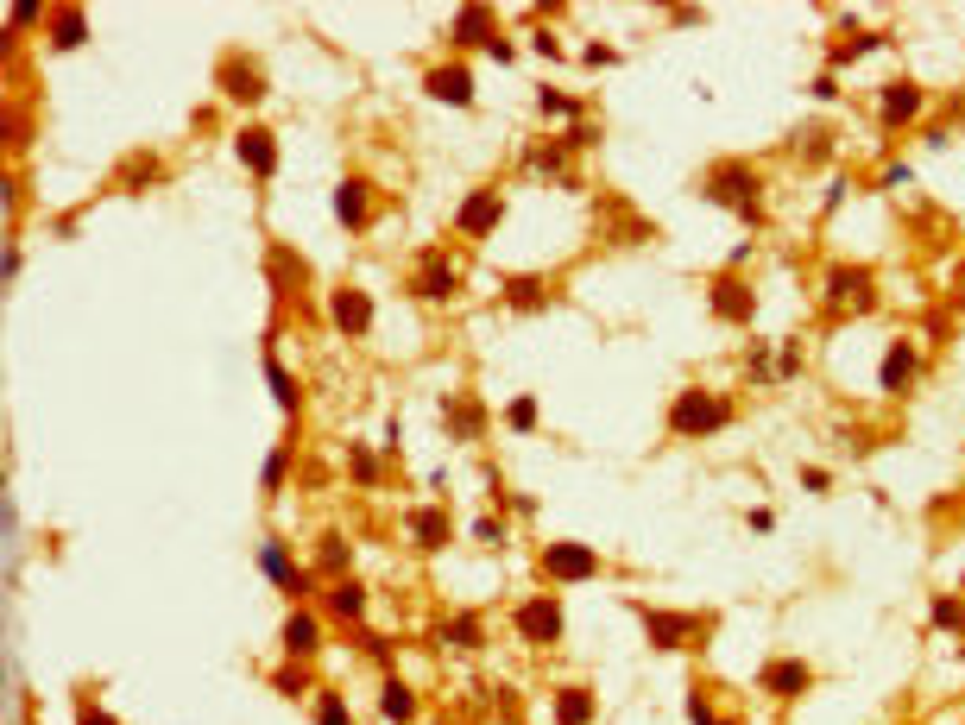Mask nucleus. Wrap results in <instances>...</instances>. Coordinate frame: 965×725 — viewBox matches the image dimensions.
<instances>
[{
  "mask_svg": "<svg viewBox=\"0 0 965 725\" xmlns=\"http://www.w3.org/2000/svg\"><path fill=\"white\" fill-rule=\"evenodd\" d=\"M726 416H732L726 398H707V391H681L675 410H669V423H675L681 435H707V429H720Z\"/></svg>",
  "mask_w": 965,
  "mask_h": 725,
  "instance_id": "obj_1",
  "label": "nucleus"
},
{
  "mask_svg": "<svg viewBox=\"0 0 965 725\" xmlns=\"http://www.w3.org/2000/svg\"><path fill=\"white\" fill-rule=\"evenodd\" d=\"M543 568L556 574V580H593V574H599V555L581 549V543H562V549H549V555H543Z\"/></svg>",
  "mask_w": 965,
  "mask_h": 725,
  "instance_id": "obj_2",
  "label": "nucleus"
},
{
  "mask_svg": "<svg viewBox=\"0 0 965 725\" xmlns=\"http://www.w3.org/2000/svg\"><path fill=\"white\" fill-rule=\"evenodd\" d=\"M518 624H524L530 643H556V637H562V606H556V600H530V606L518 612Z\"/></svg>",
  "mask_w": 965,
  "mask_h": 725,
  "instance_id": "obj_3",
  "label": "nucleus"
},
{
  "mask_svg": "<svg viewBox=\"0 0 965 725\" xmlns=\"http://www.w3.org/2000/svg\"><path fill=\"white\" fill-rule=\"evenodd\" d=\"M499 208H505V202H499L493 189H479V196H467V202H461V214H454V228H461V234H493V222H499Z\"/></svg>",
  "mask_w": 965,
  "mask_h": 725,
  "instance_id": "obj_4",
  "label": "nucleus"
},
{
  "mask_svg": "<svg viewBox=\"0 0 965 725\" xmlns=\"http://www.w3.org/2000/svg\"><path fill=\"white\" fill-rule=\"evenodd\" d=\"M430 95H436V101H448V108H467V101H473V77H467L461 63L430 69Z\"/></svg>",
  "mask_w": 965,
  "mask_h": 725,
  "instance_id": "obj_5",
  "label": "nucleus"
},
{
  "mask_svg": "<svg viewBox=\"0 0 965 725\" xmlns=\"http://www.w3.org/2000/svg\"><path fill=\"white\" fill-rule=\"evenodd\" d=\"M373 322V303L360 297V290H334V328H348V334H360Z\"/></svg>",
  "mask_w": 965,
  "mask_h": 725,
  "instance_id": "obj_6",
  "label": "nucleus"
},
{
  "mask_svg": "<svg viewBox=\"0 0 965 725\" xmlns=\"http://www.w3.org/2000/svg\"><path fill=\"white\" fill-rule=\"evenodd\" d=\"M240 158H246L259 177H271V165H278V145H271V133L246 126V133H240Z\"/></svg>",
  "mask_w": 965,
  "mask_h": 725,
  "instance_id": "obj_7",
  "label": "nucleus"
},
{
  "mask_svg": "<svg viewBox=\"0 0 965 725\" xmlns=\"http://www.w3.org/2000/svg\"><path fill=\"white\" fill-rule=\"evenodd\" d=\"M915 114H921V89H915V83H896V89L883 95V120H889V126H909Z\"/></svg>",
  "mask_w": 965,
  "mask_h": 725,
  "instance_id": "obj_8",
  "label": "nucleus"
},
{
  "mask_svg": "<svg viewBox=\"0 0 965 725\" xmlns=\"http://www.w3.org/2000/svg\"><path fill=\"white\" fill-rule=\"evenodd\" d=\"M909 379H915V347H909V341H896L889 359H883V391H903Z\"/></svg>",
  "mask_w": 965,
  "mask_h": 725,
  "instance_id": "obj_9",
  "label": "nucleus"
},
{
  "mask_svg": "<svg viewBox=\"0 0 965 725\" xmlns=\"http://www.w3.org/2000/svg\"><path fill=\"white\" fill-rule=\"evenodd\" d=\"M556 719L562 725H593V694L587 688H562L556 694Z\"/></svg>",
  "mask_w": 965,
  "mask_h": 725,
  "instance_id": "obj_10",
  "label": "nucleus"
},
{
  "mask_svg": "<svg viewBox=\"0 0 965 725\" xmlns=\"http://www.w3.org/2000/svg\"><path fill=\"white\" fill-rule=\"evenodd\" d=\"M454 38H461V44H479V38L493 44V13H487V7H461V13H454Z\"/></svg>",
  "mask_w": 965,
  "mask_h": 725,
  "instance_id": "obj_11",
  "label": "nucleus"
},
{
  "mask_svg": "<svg viewBox=\"0 0 965 725\" xmlns=\"http://www.w3.org/2000/svg\"><path fill=\"white\" fill-rule=\"evenodd\" d=\"M334 214H341V228H360V222H366V189H360L354 177L334 189Z\"/></svg>",
  "mask_w": 965,
  "mask_h": 725,
  "instance_id": "obj_12",
  "label": "nucleus"
},
{
  "mask_svg": "<svg viewBox=\"0 0 965 725\" xmlns=\"http://www.w3.org/2000/svg\"><path fill=\"white\" fill-rule=\"evenodd\" d=\"M316 637H322V631H316V618H310V612H291V618H285V649H291V657L316 649Z\"/></svg>",
  "mask_w": 965,
  "mask_h": 725,
  "instance_id": "obj_13",
  "label": "nucleus"
},
{
  "mask_svg": "<svg viewBox=\"0 0 965 725\" xmlns=\"http://www.w3.org/2000/svg\"><path fill=\"white\" fill-rule=\"evenodd\" d=\"M764 681H770L776 694H801V688H808V663H770Z\"/></svg>",
  "mask_w": 965,
  "mask_h": 725,
  "instance_id": "obj_14",
  "label": "nucleus"
},
{
  "mask_svg": "<svg viewBox=\"0 0 965 725\" xmlns=\"http://www.w3.org/2000/svg\"><path fill=\"white\" fill-rule=\"evenodd\" d=\"M259 561H265V574L278 580V587H303V574H291V561H285V549H278V543H265V549H259Z\"/></svg>",
  "mask_w": 965,
  "mask_h": 725,
  "instance_id": "obj_15",
  "label": "nucleus"
},
{
  "mask_svg": "<svg viewBox=\"0 0 965 725\" xmlns=\"http://www.w3.org/2000/svg\"><path fill=\"white\" fill-rule=\"evenodd\" d=\"M410 713H417V700H410V688H404V681H385V719H398V725H404Z\"/></svg>",
  "mask_w": 965,
  "mask_h": 725,
  "instance_id": "obj_16",
  "label": "nucleus"
},
{
  "mask_svg": "<svg viewBox=\"0 0 965 725\" xmlns=\"http://www.w3.org/2000/svg\"><path fill=\"white\" fill-rule=\"evenodd\" d=\"M423 290H430V297H448V290H454V271H448L442 259H430V265H423Z\"/></svg>",
  "mask_w": 965,
  "mask_h": 725,
  "instance_id": "obj_17",
  "label": "nucleus"
},
{
  "mask_svg": "<svg viewBox=\"0 0 965 725\" xmlns=\"http://www.w3.org/2000/svg\"><path fill=\"white\" fill-rule=\"evenodd\" d=\"M681 624L688 618H675V612H650V637L656 643H681Z\"/></svg>",
  "mask_w": 965,
  "mask_h": 725,
  "instance_id": "obj_18",
  "label": "nucleus"
},
{
  "mask_svg": "<svg viewBox=\"0 0 965 725\" xmlns=\"http://www.w3.org/2000/svg\"><path fill=\"white\" fill-rule=\"evenodd\" d=\"M51 38H57L63 51H70V44H83V38H89V26H83V13H63V26H57Z\"/></svg>",
  "mask_w": 965,
  "mask_h": 725,
  "instance_id": "obj_19",
  "label": "nucleus"
},
{
  "mask_svg": "<svg viewBox=\"0 0 965 725\" xmlns=\"http://www.w3.org/2000/svg\"><path fill=\"white\" fill-rule=\"evenodd\" d=\"M265 373H271V398H278L285 410H297V385H291V373H285V367H265Z\"/></svg>",
  "mask_w": 965,
  "mask_h": 725,
  "instance_id": "obj_20",
  "label": "nucleus"
},
{
  "mask_svg": "<svg viewBox=\"0 0 965 725\" xmlns=\"http://www.w3.org/2000/svg\"><path fill=\"white\" fill-rule=\"evenodd\" d=\"M228 95H240V101H259V77H246V69H228Z\"/></svg>",
  "mask_w": 965,
  "mask_h": 725,
  "instance_id": "obj_21",
  "label": "nucleus"
},
{
  "mask_svg": "<svg viewBox=\"0 0 965 725\" xmlns=\"http://www.w3.org/2000/svg\"><path fill=\"white\" fill-rule=\"evenodd\" d=\"M410 524H417V543H430V549H436V543H442V536H448V530H442V518H436V512H417V518H410Z\"/></svg>",
  "mask_w": 965,
  "mask_h": 725,
  "instance_id": "obj_22",
  "label": "nucleus"
},
{
  "mask_svg": "<svg viewBox=\"0 0 965 725\" xmlns=\"http://www.w3.org/2000/svg\"><path fill=\"white\" fill-rule=\"evenodd\" d=\"M934 624H940V631H965V606H959V600H940V606H934Z\"/></svg>",
  "mask_w": 965,
  "mask_h": 725,
  "instance_id": "obj_23",
  "label": "nucleus"
},
{
  "mask_svg": "<svg viewBox=\"0 0 965 725\" xmlns=\"http://www.w3.org/2000/svg\"><path fill=\"white\" fill-rule=\"evenodd\" d=\"M360 606H366L360 587H334V612H341V618H360Z\"/></svg>",
  "mask_w": 965,
  "mask_h": 725,
  "instance_id": "obj_24",
  "label": "nucleus"
},
{
  "mask_svg": "<svg viewBox=\"0 0 965 725\" xmlns=\"http://www.w3.org/2000/svg\"><path fill=\"white\" fill-rule=\"evenodd\" d=\"M505 423H511V429H536V404H530V398H518V404L505 410Z\"/></svg>",
  "mask_w": 965,
  "mask_h": 725,
  "instance_id": "obj_25",
  "label": "nucleus"
},
{
  "mask_svg": "<svg viewBox=\"0 0 965 725\" xmlns=\"http://www.w3.org/2000/svg\"><path fill=\"white\" fill-rule=\"evenodd\" d=\"M713 303L732 310V316H744V290H738V284H720V290H713Z\"/></svg>",
  "mask_w": 965,
  "mask_h": 725,
  "instance_id": "obj_26",
  "label": "nucleus"
},
{
  "mask_svg": "<svg viewBox=\"0 0 965 725\" xmlns=\"http://www.w3.org/2000/svg\"><path fill=\"white\" fill-rule=\"evenodd\" d=\"M454 435H479V410H473V404L454 410Z\"/></svg>",
  "mask_w": 965,
  "mask_h": 725,
  "instance_id": "obj_27",
  "label": "nucleus"
},
{
  "mask_svg": "<svg viewBox=\"0 0 965 725\" xmlns=\"http://www.w3.org/2000/svg\"><path fill=\"white\" fill-rule=\"evenodd\" d=\"M348 467H354V479H379V461H373L366 448H354V461H348Z\"/></svg>",
  "mask_w": 965,
  "mask_h": 725,
  "instance_id": "obj_28",
  "label": "nucleus"
},
{
  "mask_svg": "<svg viewBox=\"0 0 965 725\" xmlns=\"http://www.w3.org/2000/svg\"><path fill=\"white\" fill-rule=\"evenodd\" d=\"M322 725H348V706H341L334 694H322Z\"/></svg>",
  "mask_w": 965,
  "mask_h": 725,
  "instance_id": "obj_29",
  "label": "nucleus"
},
{
  "mask_svg": "<svg viewBox=\"0 0 965 725\" xmlns=\"http://www.w3.org/2000/svg\"><path fill=\"white\" fill-rule=\"evenodd\" d=\"M479 631H473V618H448V643H473Z\"/></svg>",
  "mask_w": 965,
  "mask_h": 725,
  "instance_id": "obj_30",
  "label": "nucleus"
},
{
  "mask_svg": "<svg viewBox=\"0 0 965 725\" xmlns=\"http://www.w3.org/2000/svg\"><path fill=\"white\" fill-rule=\"evenodd\" d=\"M505 303H524L530 310L536 303V284H505Z\"/></svg>",
  "mask_w": 965,
  "mask_h": 725,
  "instance_id": "obj_31",
  "label": "nucleus"
},
{
  "mask_svg": "<svg viewBox=\"0 0 965 725\" xmlns=\"http://www.w3.org/2000/svg\"><path fill=\"white\" fill-rule=\"evenodd\" d=\"M83 725H114V719H108L101 706H89V713H83Z\"/></svg>",
  "mask_w": 965,
  "mask_h": 725,
  "instance_id": "obj_32",
  "label": "nucleus"
}]
</instances>
